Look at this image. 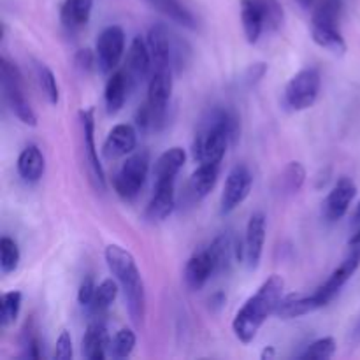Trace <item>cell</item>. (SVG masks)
<instances>
[{
    "mask_svg": "<svg viewBox=\"0 0 360 360\" xmlns=\"http://www.w3.org/2000/svg\"><path fill=\"white\" fill-rule=\"evenodd\" d=\"M239 118L232 109H211L200 122L193 139V158L199 164L220 165L229 144L239 137Z\"/></svg>",
    "mask_w": 360,
    "mask_h": 360,
    "instance_id": "6da1fadb",
    "label": "cell"
},
{
    "mask_svg": "<svg viewBox=\"0 0 360 360\" xmlns=\"http://www.w3.org/2000/svg\"><path fill=\"white\" fill-rule=\"evenodd\" d=\"M285 281L280 274H273L267 278L259 290L243 304V308L236 313L232 330L241 343L248 345L257 338L267 319L276 315V309L283 299Z\"/></svg>",
    "mask_w": 360,
    "mask_h": 360,
    "instance_id": "7a4b0ae2",
    "label": "cell"
},
{
    "mask_svg": "<svg viewBox=\"0 0 360 360\" xmlns=\"http://www.w3.org/2000/svg\"><path fill=\"white\" fill-rule=\"evenodd\" d=\"M105 262L116 281L122 285L130 319L136 326H143L146 316V290L136 259L120 245H109L105 248Z\"/></svg>",
    "mask_w": 360,
    "mask_h": 360,
    "instance_id": "3957f363",
    "label": "cell"
},
{
    "mask_svg": "<svg viewBox=\"0 0 360 360\" xmlns=\"http://www.w3.org/2000/svg\"><path fill=\"white\" fill-rule=\"evenodd\" d=\"M146 44L153 60V69L181 70L188 63L192 49L165 25L158 23L150 28Z\"/></svg>",
    "mask_w": 360,
    "mask_h": 360,
    "instance_id": "277c9868",
    "label": "cell"
},
{
    "mask_svg": "<svg viewBox=\"0 0 360 360\" xmlns=\"http://www.w3.org/2000/svg\"><path fill=\"white\" fill-rule=\"evenodd\" d=\"M0 77H2L4 98H6L13 115L25 125H37V115H35L27 95H25L23 74L18 69L16 63L11 62L7 56L0 58Z\"/></svg>",
    "mask_w": 360,
    "mask_h": 360,
    "instance_id": "5b68a950",
    "label": "cell"
},
{
    "mask_svg": "<svg viewBox=\"0 0 360 360\" xmlns=\"http://www.w3.org/2000/svg\"><path fill=\"white\" fill-rule=\"evenodd\" d=\"M148 172H150V157L146 151L130 155L112 178V188L120 199L127 202L136 199L146 183Z\"/></svg>",
    "mask_w": 360,
    "mask_h": 360,
    "instance_id": "8992f818",
    "label": "cell"
},
{
    "mask_svg": "<svg viewBox=\"0 0 360 360\" xmlns=\"http://www.w3.org/2000/svg\"><path fill=\"white\" fill-rule=\"evenodd\" d=\"M322 88V76L316 67L299 70L285 88V105L292 111H304L316 102Z\"/></svg>",
    "mask_w": 360,
    "mask_h": 360,
    "instance_id": "52a82bcc",
    "label": "cell"
},
{
    "mask_svg": "<svg viewBox=\"0 0 360 360\" xmlns=\"http://www.w3.org/2000/svg\"><path fill=\"white\" fill-rule=\"evenodd\" d=\"M172 95V69H155L148 84L146 104L153 115V130L164 129L167 123V108Z\"/></svg>",
    "mask_w": 360,
    "mask_h": 360,
    "instance_id": "ba28073f",
    "label": "cell"
},
{
    "mask_svg": "<svg viewBox=\"0 0 360 360\" xmlns=\"http://www.w3.org/2000/svg\"><path fill=\"white\" fill-rule=\"evenodd\" d=\"M98 60V70L102 74H111L120 65L125 53V32L118 25H109L101 32L95 44Z\"/></svg>",
    "mask_w": 360,
    "mask_h": 360,
    "instance_id": "9c48e42d",
    "label": "cell"
},
{
    "mask_svg": "<svg viewBox=\"0 0 360 360\" xmlns=\"http://www.w3.org/2000/svg\"><path fill=\"white\" fill-rule=\"evenodd\" d=\"M253 186L252 171L245 164H238L231 169L225 179L224 192L220 199V213L231 214L238 206H241L250 195Z\"/></svg>",
    "mask_w": 360,
    "mask_h": 360,
    "instance_id": "30bf717a",
    "label": "cell"
},
{
    "mask_svg": "<svg viewBox=\"0 0 360 360\" xmlns=\"http://www.w3.org/2000/svg\"><path fill=\"white\" fill-rule=\"evenodd\" d=\"M359 266H360V245H355L352 246V252L348 253L347 259H345L343 262L333 271V274L327 278L326 283L320 285V287L316 288L315 294H313L320 308H326V306L329 304L338 294H340L341 288H343L345 285L348 283V280L354 276L355 271L359 269Z\"/></svg>",
    "mask_w": 360,
    "mask_h": 360,
    "instance_id": "8fae6325",
    "label": "cell"
},
{
    "mask_svg": "<svg viewBox=\"0 0 360 360\" xmlns=\"http://www.w3.org/2000/svg\"><path fill=\"white\" fill-rule=\"evenodd\" d=\"M267 234V220L262 211L252 214L246 225V236L243 241V262H246L248 269H257L262 259L264 243Z\"/></svg>",
    "mask_w": 360,
    "mask_h": 360,
    "instance_id": "7c38bea8",
    "label": "cell"
},
{
    "mask_svg": "<svg viewBox=\"0 0 360 360\" xmlns=\"http://www.w3.org/2000/svg\"><path fill=\"white\" fill-rule=\"evenodd\" d=\"M355 193H357V186L350 178L343 176V178L338 179L336 185L333 186V190H330L329 195L326 197L322 204L323 220L329 221V224L340 221L347 214Z\"/></svg>",
    "mask_w": 360,
    "mask_h": 360,
    "instance_id": "4fadbf2b",
    "label": "cell"
},
{
    "mask_svg": "<svg viewBox=\"0 0 360 360\" xmlns=\"http://www.w3.org/2000/svg\"><path fill=\"white\" fill-rule=\"evenodd\" d=\"M81 127H83V141H84V151H86V160L90 165L91 176H94L95 186L104 192L105 190V174L102 169L101 160H98V151L95 146V112L94 108L83 109L79 112Z\"/></svg>",
    "mask_w": 360,
    "mask_h": 360,
    "instance_id": "5bb4252c",
    "label": "cell"
},
{
    "mask_svg": "<svg viewBox=\"0 0 360 360\" xmlns=\"http://www.w3.org/2000/svg\"><path fill=\"white\" fill-rule=\"evenodd\" d=\"M207 250H210L211 257L214 260L217 274L227 273L232 264H234V260L243 262V243L238 241L231 232H225V234L214 238L211 245L207 246Z\"/></svg>",
    "mask_w": 360,
    "mask_h": 360,
    "instance_id": "9a60e30c",
    "label": "cell"
},
{
    "mask_svg": "<svg viewBox=\"0 0 360 360\" xmlns=\"http://www.w3.org/2000/svg\"><path fill=\"white\" fill-rule=\"evenodd\" d=\"M241 23L246 41L259 42L260 35L267 32L266 0H241Z\"/></svg>",
    "mask_w": 360,
    "mask_h": 360,
    "instance_id": "2e32d148",
    "label": "cell"
},
{
    "mask_svg": "<svg viewBox=\"0 0 360 360\" xmlns=\"http://www.w3.org/2000/svg\"><path fill=\"white\" fill-rule=\"evenodd\" d=\"M218 172H220V165L217 164H200L192 176L188 178L185 188V200L190 204L200 202L204 197L211 193L218 181Z\"/></svg>",
    "mask_w": 360,
    "mask_h": 360,
    "instance_id": "e0dca14e",
    "label": "cell"
},
{
    "mask_svg": "<svg viewBox=\"0 0 360 360\" xmlns=\"http://www.w3.org/2000/svg\"><path fill=\"white\" fill-rule=\"evenodd\" d=\"M214 274H217V269H214L213 257H211L210 250L202 248L193 253L186 262L185 283L190 290H200Z\"/></svg>",
    "mask_w": 360,
    "mask_h": 360,
    "instance_id": "ac0fdd59",
    "label": "cell"
},
{
    "mask_svg": "<svg viewBox=\"0 0 360 360\" xmlns=\"http://www.w3.org/2000/svg\"><path fill=\"white\" fill-rule=\"evenodd\" d=\"M137 146V132L132 125L120 123L111 129L102 146V153L105 158H120L132 153Z\"/></svg>",
    "mask_w": 360,
    "mask_h": 360,
    "instance_id": "d6986e66",
    "label": "cell"
},
{
    "mask_svg": "<svg viewBox=\"0 0 360 360\" xmlns=\"http://www.w3.org/2000/svg\"><path fill=\"white\" fill-rule=\"evenodd\" d=\"M109 348H111V340H109L108 327L101 319H95L94 322L88 323L83 343H81L83 357L88 360H104Z\"/></svg>",
    "mask_w": 360,
    "mask_h": 360,
    "instance_id": "ffe728a7",
    "label": "cell"
},
{
    "mask_svg": "<svg viewBox=\"0 0 360 360\" xmlns=\"http://www.w3.org/2000/svg\"><path fill=\"white\" fill-rule=\"evenodd\" d=\"M151 67H153V60H151V53L150 49H148V44L137 35V37H134L132 44H130L129 48V53H127V74L130 76L132 83L136 84L139 83V81L146 79Z\"/></svg>",
    "mask_w": 360,
    "mask_h": 360,
    "instance_id": "44dd1931",
    "label": "cell"
},
{
    "mask_svg": "<svg viewBox=\"0 0 360 360\" xmlns=\"http://www.w3.org/2000/svg\"><path fill=\"white\" fill-rule=\"evenodd\" d=\"M132 86L134 83L132 79H130L129 74H127L125 69L115 70V72L109 76L108 83H105V90H104V102L109 115H116V112L122 111V108L125 105L127 97H129V91Z\"/></svg>",
    "mask_w": 360,
    "mask_h": 360,
    "instance_id": "7402d4cb",
    "label": "cell"
},
{
    "mask_svg": "<svg viewBox=\"0 0 360 360\" xmlns=\"http://www.w3.org/2000/svg\"><path fill=\"white\" fill-rule=\"evenodd\" d=\"M176 207V193H174V183H164V185H155V193L151 197L150 204L146 207V220L153 221H164L172 214Z\"/></svg>",
    "mask_w": 360,
    "mask_h": 360,
    "instance_id": "603a6c76",
    "label": "cell"
},
{
    "mask_svg": "<svg viewBox=\"0 0 360 360\" xmlns=\"http://www.w3.org/2000/svg\"><path fill=\"white\" fill-rule=\"evenodd\" d=\"M186 160V153L183 148L174 146L165 150L160 157L157 158L153 167L155 185H164V183H174L176 176L181 171L183 164Z\"/></svg>",
    "mask_w": 360,
    "mask_h": 360,
    "instance_id": "cb8c5ba5",
    "label": "cell"
},
{
    "mask_svg": "<svg viewBox=\"0 0 360 360\" xmlns=\"http://www.w3.org/2000/svg\"><path fill=\"white\" fill-rule=\"evenodd\" d=\"M94 0H63L60 7V23L65 30L77 32L90 21Z\"/></svg>",
    "mask_w": 360,
    "mask_h": 360,
    "instance_id": "d4e9b609",
    "label": "cell"
},
{
    "mask_svg": "<svg viewBox=\"0 0 360 360\" xmlns=\"http://www.w3.org/2000/svg\"><path fill=\"white\" fill-rule=\"evenodd\" d=\"M46 171V160L42 151L35 144L25 148L18 157V174L28 185H35L42 179Z\"/></svg>",
    "mask_w": 360,
    "mask_h": 360,
    "instance_id": "484cf974",
    "label": "cell"
},
{
    "mask_svg": "<svg viewBox=\"0 0 360 360\" xmlns=\"http://www.w3.org/2000/svg\"><path fill=\"white\" fill-rule=\"evenodd\" d=\"M320 309L319 302H316L315 295H302V294H292L281 299L280 306L276 309L278 319L290 320L299 319V316L309 315V313Z\"/></svg>",
    "mask_w": 360,
    "mask_h": 360,
    "instance_id": "4316f807",
    "label": "cell"
},
{
    "mask_svg": "<svg viewBox=\"0 0 360 360\" xmlns=\"http://www.w3.org/2000/svg\"><path fill=\"white\" fill-rule=\"evenodd\" d=\"M148 4L174 23L192 28V30L197 28V18L181 0H148Z\"/></svg>",
    "mask_w": 360,
    "mask_h": 360,
    "instance_id": "83f0119b",
    "label": "cell"
},
{
    "mask_svg": "<svg viewBox=\"0 0 360 360\" xmlns=\"http://www.w3.org/2000/svg\"><path fill=\"white\" fill-rule=\"evenodd\" d=\"M343 0H319L311 14V27L340 28Z\"/></svg>",
    "mask_w": 360,
    "mask_h": 360,
    "instance_id": "f1b7e54d",
    "label": "cell"
},
{
    "mask_svg": "<svg viewBox=\"0 0 360 360\" xmlns=\"http://www.w3.org/2000/svg\"><path fill=\"white\" fill-rule=\"evenodd\" d=\"M306 181V169L301 162H290L287 167L283 169V172L280 174V178L276 179V190L281 195H294L299 190L302 188Z\"/></svg>",
    "mask_w": 360,
    "mask_h": 360,
    "instance_id": "f546056e",
    "label": "cell"
},
{
    "mask_svg": "<svg viewBox=\"0 0 360 360\" xmlns=\"http://www.w3.org/2000/svg\"><path fill=\"white\" fill-rule=\"evenodd\" d=\"M116 295H118V283H116L115 280H111V278H108V280H104L97 288H95L94 301L88 306V311L94 315V319H101V316L111 308Z\"/></svg>",
    "mask_w": 360,
    "mask_h": 360,
    "instance_id": "4dcf8cb0",
    "label": "cell"
},
{
    "mask_svg": "<svg viewBox=\"0 0 360 360\" xmlns=\"http://www.w3.org/2000/svg\"><path fill=\"white\" fill-rule=\"evenodd\" d=\"M311 37L320 48L334 53V55H343L347 51V42L341 35L340 28H320L311 27Z\"/></svg>",
    "mask_w": 360,
    "mask_h": 360,
    "instance_id": "1f68e13d",
    "label": "cell"
},
{
    "mask_svg": "<svg viewBox=\"0 0 360 360\" xmlns=\"http://www.w3.org/2000/svg\"><path fill=\"white\" fill-rule=\"evenodd\" d=\"M21 352H23V357L27 359H39L41 357V338H39L37 326H35L34 316L25 322L23 329H21Z\"/></svg>",
    "mask_w": 360,
    "mask_h": 360,
    "instance_id": "d6a6232c",
    "label": "cell"
},
{
    "mask_svg": "<svg viewBox=\"0 0 360 360\" xmlns=\"http://www.w3.org/2000/svg\"><path fill=\"white\" fill-rule=\"evenodd\" d=\"M35 77H37L39 88H41V91L44 94V97L48 98L49 104H58L60 90L53 70L49 69L48 65H44V63H35Z\"/></svg>",
    "mask_w": 360,
    "mask_h": 360,
    "instance_id": "836d02e7",
    "label": "cell"
},
{
    "mask_svg": "<svg viewBox=\"0 0 360 360\" xmlns=\"http://www.w3.org/2000/svg\"><path fill=\"white\" fill-rule=\"evenodd\" d=\"M21 299H23V295L18 290L6 292L2 295V301H0V326L4 329L16 322L21 309Z\"/></svg>",
    "mask_w": 360,
    "mask_h": 360,
    "instance_id": "e575fe53",
    "label": "cell"
},
{
    "mask_svg": "<svg viewBox=\"0 0 360 360\" xmlns=\"http://www.w3.org/2000/svg\"><path fill=\"white\" fill-rule=\"evenodd\" d=\"M21 253L18 248V243L11 239L9 236H4L0 239V269L4 274H9L18 269L20 266Z\"/></svg>",
    "mask_w": 360,
    "mask_h": 360,
    "instance_id": "d590c367",
    "label": "cell"
},
{
    "mask_svg": "<svg viewBox=\"0 0 360 360\" xmlns=\"http://www.w3.org/2000/svg\"><path fill=\"white\" fill-rule=\"evenodd\" d=\"M336 354V341L334 338H320L306 347V350L299 355L302 360H329Z\"/></svg>",
    "mask_w": 360,
    "mask_h": 360,
    "instance_id": "8d00e7d4",
    "label": "cell"
},
{
    "mask_svg": "<svg viewBox=\"0 0 360 360\" xmlns=\"http://www.w3.org/2000/svg\"><path fill=\"white\" fill-rule=\"evenodd\" d=\"M136 343H137V338H136V333L130 329H120L118 333L115 334V338H112L111 341V355L116 359H127L132 355L134 348H136Z\"/></svg>",
    "mask_w": 360,
    "mask_h": 360,
    "instance_id": "74e56055",
    "label": "cell"
},
{
    "mask_svg": "<svg viewBox=\"0 0 360 360\" xmlns=\"http://www.w3.org/2000/svg\"><path fill=\"white\" fill-rule=\"evenodd\" d=\"M74 62L81 72H94L95 69H98L97 53L91 51V49H79L74 56Z\"/></svg>",
    "mask_w": 360,
    "mask_h": 360,
    "instance_id": "f35d334b",
    "label": "cell"
},
{
    "mask_svg": "<svg viewBox=\"0 0 360 360\" xmlns=\"http://www.w3.org/2000/svg\"><path fill=\"white\" fill-rule=\"evenodd\" d=\"M74 352H72V338H70L69 330L63 329L60 333L58 340H56V347H55V359L60 360H69L72 359Z\"/></svg>",
    "mask_w": 360,
    "mask_h": 360,
    "instance_id": "ab89813d",
    "label": "cell"
},
{
    "mask_svg": "<svg viewBox=\"0 0 360 360\" xmlns=\"http://www.w3.org/2000/svg\"><path fill=\"white\" fill-rule=\"evenodd\" d=\"M95 288H97V285L94 283V280H91L90 276L84 278V280L81 281L79 290H77V301H79V304L83 306V308H88V306L91 304L95 295Z\"/></svg>",
    "mask_w": 360,
    "mask_h": 360,
    "instance_id": "60d3db41",
    "label": "cell"
},
{
    "mask_svg": "<svg viewBox=\"0 0 360 360\" xmlns=\"http://www.w3.org/2000/svg\"><path fill=\"white\" fill-rule=\"evenodd\" d=\"M348 345H350L352 348L360 347V311L354 319L350 330H348Z\"/></svg>",
    "mask_w": 360,
    "mask_h": 360,
    "instance_id": "b9f144b4",
    "label": "cell"
},
{
    "mask_svg": "<svg viewBox=\"0 0 360 360\" xmlns=\"http://www.w3.org/2000/svg\"><path fill=\"white\" fill-rule=\"evenodd\" d=\"M355 245H360V227L355 229L354 236L350 238V246H355Z\"/></svg>",
    "mask_w": 360,
    "mask_h": 360,
    "instance_id": "7bdbcfd3",
    "label": "cell"
},
{
    "mask_svg": "<svg viewBox=\"0 0 360 360\" xmlns=\"http://www.w3.org/2000/svg\"><path fill=\"white\" fill-rule=\"evenodd\" d=\"M354 225H355V229L360 227V202H359L357 210H355V214H354Z\"/></svg>",
    "mask_w": 360,
    "mask_h": 360,
    "instance_id": "ee69618b",
    "label": "cell"
},
{
    "mask_svg": "<svg viewBox=\"0 0 360 360\" xmlns=\"http://www.w3.org/2000/svg\"><path fill=\"white\" fill-rule=\"evenodd\" d=\"M299 4H301L302 7H304V9H309V7L313 6V4H315V0H297Z\"/></svg>",
    "mask_w": 360,
    "mask_h": 360,
    "instance_id": "f6af8a7d",
    "label": "cell"
},
{
    "mask_svg": "<svg viewBox=\"0 0 360 360\" xmlns=\"http://www.w3.org/2000/svg\"><path fill=\"white\" fill-rule=\"evenodd\" d=\"M262 357H273V350H269V352H264V354H262Z\"/></svg>",
    "mask_w": 360,
    "mask_h": 360,
    "instance_id": "bcb514c9",
    "label": "cell"
}]
</instances>
